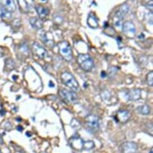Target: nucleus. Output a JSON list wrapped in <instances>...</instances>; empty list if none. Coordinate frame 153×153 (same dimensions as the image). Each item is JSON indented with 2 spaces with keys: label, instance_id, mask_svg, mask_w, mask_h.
<instances>
[{
  "label": "nucleus",
  "instance_id": "19",
  "mask_svg": "<svg viewBox=\"0 0 153 153\" xmlns=\"http://www.w3.org/2000/svg\"><path fill=\"white\" fill-rule=\"evenodd\" d=\"M15 67V63L13 60L11 59H8L5 61V70L8 71H12Z\"/></svg>",
  "mask_w": 153,
  "mask_h": 153
},
{
  "label": "nucleus",
  "instance_id": "21",
  "mask_svg": "<svg viewBox=\"0 0 153 153\" xmlns=\"http://www.w3.org/2000/svg\"><path fill=\"white\" fill-rule=\"evenodd\" d=\"M95 147V143L92 140H86L83 141V149L91 150Z\"/></svg>",
  "mask_w": 153,
  "mask_h": 153
},
{
  "label": "nucleus",
  "instance_id": "28",
  "mask_svg": "<svg viewBox=\"0 0 153 153\" xmlns=\"http://www.w3.org/2000/svg\"><path fill=\"white\" fill-rule=\"evenodd\" d=\"M0 153H1V151H0Z\"/></svg>",
  "mask_w": 153,
  "mask_h": 153
},
{
  "label": "nucleus",
  "instance_id": "14",
  "mask_svg": "<svg viewBox=\"0 0 153 153\" xmlns=\"http://www.w3.org/2000/svg\"><path fill=\"white\" fill-rule=\"evenodd\" d=\"M123 15L121 13H120L119 11H116V13L115 15V16L113 18V24L114 26L117 28H120L121 27V26L123 25Z\"/></svg>",
  "mask_w": 153,
  "mask_h": 153
},
{
  "label": "nucleus",
  "instance_id": "8",
  "mask_svg": "<svg viewBox=\"0 0 153 153\" xmlns=\"http://www.w3.org/2000/svg\"><path fill=\"white\" fill-rule=\"evenodd\" d=\"M31 48H32L33 53L39 58H40V59H45V58H47L48 56V53H47L46 49L43 46H41L40 44L36 43V42L32 43Z\"/></svg>",
  "mask_w": 153,
  "mask_h": 153
},
{
  "label": "nucleus",
  "instance_id": "9",
  "mask_svg": "<svg viewBox=\"0 0 153 153\" xmlns=\"http://www.w3.org/2000/svg\"><path fill=\"white\" fill-rule=\"evenodd\" d=\"M122 30L127 36L129 37H133L136 33V28L135 27V25L133 23L129 21H127L123 24Z\"/></svg>",
  "mask_w": 153,
  "mask_h": 153
},
{
  "label": "nucleus",
  "instance_id": "18",
  "mask_svg": "<svg viewBox=\"0 0 153 153\" xmlns=\"http://www.w3.org/2000/svg\"><path fill=\"white\" fill-rule=\"evenodd\" d=\"M137 111L142 116H147L150 113V107L146 105V104H143V105L138 107H137Z\"/></svg>",
  "mask_w": 153,
  "mask_h": 153
},
{
  "label": "nucleus",
  "instance_id": "1",
  "mask_svg": "<svg viewBox=\"0 0 153 153\" xmlns=\"http://www.w3.org/2000/svg\"><path fill=\"white\" fill-rule=\"evenodd\" d=\"M61 80L63 84L73 91H77L80 89V85L74 75L68 71H65L61 74Z\"/></svg>",
  "mask_w": 153,
  "mask_h": 153
},
{
  "label": "nucleus",
  "instance_id": "16",
  "mask_svg": "<svg viewBox=\"0 0 153 153\" xmlns=\"http://www.w3.org/2000/svg\"><path fill=\"white\" fill-rule=\"evenodd\" d=\"M43 40L44 43L47 45V47H54V40L53 36L50 32H47L44 35V36L43 37Z\"/></svg>",
  "mask_w": 153,
  "mask_h": 153
},
{
  "label": "nucleus",
  "instance_id": "3",
  "mask_svg": "<svg viewBox=\"0 0 153 153\" xmlns=\"http://www.w3.org/2000/svg\"><path fill=\"white\" fill-rule=\"evenodd\" d=\"M85 126L90 132H96L100 127V119L96 115H89L85 118Z\"/></svg>",
  "mask_w": 153,
  "mask_h": 153
},
{
  "label": "nucleus",
  "instance_id": "6",
  "mask_svg": "<svg viewBox=\"0 0 153 153\" xmlns=\"http://www.w3.org/2000/svg\"><path fill=\"white\" fill-rule=\"evenodd\" d=\"M83 141L84 140H83V139L79 135L75 134L73 136L71 137L69 140V143L73 149L80 152L83 150Z\"/></svg>",
  "mask_w": 153,
  "mask_h": 153
},
{
  "label": "nucleus",
  "instance_id": "20",
  "mask_svg": "<svg viewBox=\"0 0 153 153\" xmlns=\"http://www.w3.org/2000/svg\"><path fill=\"white\" fill-rule=\"evenodd\" d=\"M0 17L3 19H10V18L12 17V14L8 12L7 10H4L3 8L0 7Z\"/></svg>",
  "mask_w": 153,
  "mask_h": 153
},
{
  "label": "nucleus",
  "instance_id": "13",
  "mask_svg": "<svg viewBox=\"0 0 153 153\" xmlns=\"http://www.w3.org/2000/svg\"><path fill=\"white\" fill-rule=\"evenodd\" d=\"M87 25L91 27V28H97L98 26H99V19L96 16V15L93 13L89 14L88 15V18H87Z\"/></svg>",
  "mask_w": 153,
  "mask_h": 153
},
{
  "label": "nucleus",
  "instance_id": "2",
  "mask_svg": "<svg viewBox=\"0 0 153 153\" xmlns=\"http://www.w3.org/2000/svg\"><path fill=\"white\" fill-rule=\"evenodd\" d=\"M77 62L80 67L85 71H90L95 66L92 58L87 54H79L77 56Z\"/></svg>",
  "mask_w": 153,
  "mask_h": 153
},
{
  "label": "nucleus",
  "instance_id": "26",
  "mask_svg": "<svg viewBox=\"0 0 153 153\" xmlns=\"http://www.w3.org/2000/svg\"><path fill=\"white\" fill-rule=\"evenodd\" d=\"M142 3L146 7H149L150 9H151V11L152 10V0H143V3Z\"/></svg>",
  "mask_w": 153,
  "mask_h": 153
},
{
  "label": "nucleus",
  "instance_id": "10",
  "mask_svg": "<svg viewBox=\"0 0 153 153\" xmlns=\"http://www.w3.org/2000/svg\"><path fill=\"white\" fill-rule=\"evenodd\" d=\"M0 7L11 14L16 10V6L14 0H0Z\"/></svg>",
  "mask_w": 153,
  "mask_h": 153
},
{
  "label": "nucleus",
  "instance_id": "11",
  "mask_svg": "<svg viewBox=\"0 0 153 153\" xmlns=\"http://www.w3.org/2000/svg\"><path fill=\"white\" fill-rule=\"evenodd\" d=\"M126 97L130 101H137L141 98V90L139 88L131 89L126 93Z\"/></svg>",
  "mask_w": 153,
  "mask_h": 153
},
{
  "label": "nucleus",
  "instance_id": "27",
  "mask_svg": "<svg viewBox=\"0 0 153 153\" xmlns=\"http://www.w3.org/2000/svg\"><path fill=\"white\" fill-rule=\"evenodd\" d=\"M149 153H152V149H151L150 150V152Z\"/></svg>",
  "mask_w": 153,
  "mask_h": 153
},
{
  "label": "nucleus",
  "instance_id": "17",
  "mask_svg": "<svg viewBox=\"0 0 153 153\" xmlns=\"http://www.w3.org/2000/svg\"><path fill=\"white\" fill-rule=\"evenodd\" d=\"M30 24L32 26V27H34L35 29H37V30H39V29L43 28L42 19H38V18H31L30 19Z\"/></svg>",
  "mask_w": 153,
  "mask_h": 153
},
{
  "label": "nucleus",
  "instance_id": "25",
  "mask_svg": "<svg viewBox=\"0 0 153 153\" xmlns=\"http://www.w3.org/2000/svg\"><path fill=\"white\" fill-rule=\"evenodd\" d=\"M70 125L71 126V127H73V128H79L80 127V121L76 119H73V120H71V122Z\"/></svg>",
  "mask_w": 153,
  "mask_h": 153
},
{
  "label": "nucleus",
  "instance_id": "7",
  "mask_svg": "<svg viewBox=\"0 0 153 153\" xmlns=\"http://www.w3.org/2000/svg\"><path fill=\"white\" fill-rule=\"evenodd\" d=\"M121 153H136L138 152V146L134 142H124L120 147Z\"/></svg>",
  "mask_w": 153,
  "mask_h": 153
},
{
  "label": "nucleus",
  "instance_id": "24",
  "mask_svg": "<svg viewBox=\"0 0 153 153\" xmlns=\"http://www.w3.org/2000/svg\"><path fill=\"white\" fill-rule=\"evenodd\" d=\"M104 33L107 34V35L114 36L115 34H116V31H115V30L111 27H106L105 29H104Z\"/></svg>",
  "mask_w": 153,
  "mask_h": 153
},
{
  "label": "nucleus",
  "instance_id": "23",
  "mask_svg": "<svg viewBox=\"0 0 153 153\" xmlns=\"http://www.w3.org/2000/svg\"><path fill=\"white\" fill-rule=\"evenodd\" d=\"M146 82L147 83V85L149 86H152L153 85V71H149L146 77Z\"/></svg>",
  "mask_w": 153,
  "mask_h": 153
},
{
  "label": "nucleus",
  "instance_id": "22",
  "mask_svg": "<svg viewBox=\"0 0 153 153\" xmlns=\"http://www.w3.org/2000/svg\"><path fill=\"white\" fill-rule=\"evenodd\" d=\"M118 11L122 14L123 16H125L130 11V7L127 4H123L120 7V9L118 10Z\"/></svg>",
  "mask_w": 153,
  "mask_h": 153
},
{
  "label": "nucleus",
  "instance_id": "5",
  "mask_svg": "<svg viewBox=\"0 0 153 153\" xmlns=\"http://www.w3.org/2000/svg\"><path fill=\"white\" fill-rule=\"evenodd\" d=\"M60 96L67 103H76V101L78 100V96H77L75 91H73L71 90L61 89L60 91Z\"/></svg>",
  "mask_w": 153,
  "mask_h": 153
},
{
  "label": "nucleus",
  "instance_id": "12",
  "mask_svg": "<svg viewBox=\"0 0 153 153\" xmlns=\"http://www.w3.org/2000/svg\"><path fill=\"white\" fill-rule=\"evenodd\" d=\"M131 118V113L127 110H120L116 114L117 122L120 123H127Z\"/></svg>",
  "mask_w": 153,
  "mask_h": 153
},
{
  "label": "nucleus",
  "instance_id": "15",
  "mask_svg": "<svg viewBox=\"0 0 153 153\" xmlns=\"http://www.w3.org/2000/svg\"><path fill=\"white\" fill-rule=\"evenodd\" d=\"M35 9H36L37 13L39 15L40 19H45V18L48 16V15H49V9L47 8V7H42V6H36V7H35Z\"/></svg>",
  "mask_w": 153,
  "mask_h": 153
},
{
  "label": "nucleus",
  "instance_id": "4",
  "mask_svg": "<svg viewBox=\"0 0 153 153\" xmlns=\"http://www.w3.org/2000/svg\"><path fill=\"white\" fill-rule=\"evenodd\" d=\"M58 49L60 52V55L63 57L64 60L69 62L72 60V51L71 47L70 44L67 43V41H63L60 42L58 44Z\"/></svg>",
  "mask_w": 153,
  "mask_h": 153
},
{
  "label": "nucleus",
  "instance_id": "29",
  "mask_svg": "<svg viewBox=\"0 0 153 153\" xmlns=\"http://www.w3.org/2000/svg\"><path fill=\"white\" fill-rule=\"evenodd\" d=\"M42 153H45V152H42Z\"/></svg>",
  "mask_w": 153,
  "mask_h": 153
}]
</instances>
